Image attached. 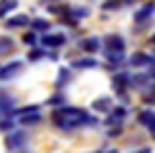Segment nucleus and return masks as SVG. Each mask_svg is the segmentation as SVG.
<instances>
[{"label":"nucleus","instance_id":"obj_2","mask_svg":"<svg viewBox=\"0 0 155 153\" xmlns=\"http://www.w3.org/2000/svg\"><path fill=\"white\" fill-rule=\"evenodd\" d=\"M41 45L47 47V50H56V47H63L68 43V36L63 34V32H45V34L38 36Z\"/></svg>","mask_w":155,"mask_h":153},{"label":"nucleus","instance_id":"obj_24","mask_svg":"<svg viewBox=\"0 0 155 153\" xmlns=\"http://www.w3.org/2000/svg\"><path fill=\"white\" fill-rule=\"evenodd\" d=\"M68 81H70V70H68V68H61V70H58V79H56V83H58V86H65Z\"/></svg>","mask_w":155,"mask_h":153},{"label":"nucleus","instance_id":"obj_5","mask_svg":"<svg viewBox=\"0 0 155 153\" xmlns=\"http://www.w3.org/2000/svg\"><path fill=\"white\" fill-rule=\"evenodd\" d=\"M29 16H25V14H16L12 16V18H7L5 20V27L7 29H25V27H29Z\"/></svg>","mask_w":155,"mask_h":153},{"label":"nucleus","instance_id":"obj_15","mask_svg":"<svg viewBox=\"0 0 155 153\" xmlns=\"http://www.w3.org/2000/svg\"><path fill=\"white\" fill-rule=\"evenodd\" d=\"M23 142H25V135L23 133H14V131H12V133H9L7 135V149H20V144H23Z\"/></svg>","mask_w":155,"mask_h":153},{"label":"nucleus","instance_id":"obj_14","mask_svg":"<svg viewBox=\"0 0 155 153\" xmlns=\"http://www.w3.org/2000/svg\"><path fill=\"white\" fill-rule=\"evenodd\" d=\"M14 47H16V43H14V38H12V36H0V56L12 54V52H14Z\"/></svg>","mask_w":155,"mask_h":153},{"label":"nucleus","instance_id":"obj_27","mask_svg":"<svg viewBox=\"0 0 155 153\" xmlns=\"http://www.w3.org/2000/svg\"><path fill=\"white\" fill-rule=\"evenodd\" d=\"M135 153H151V149H140V151H135Z\"/></svg>","mask_w":155,"mask_h":153},{"label":"nucleus","instance_id":"obj_4","mask_svg":"<svg viewBox=\"0 0 155 153\" xmlns=\"http://www.w3.org/2000/svg\"><path fill=\"white\" fill-rule=\"evenodd\" d=\"M20 70H23V61H9L7 65L0 68V81H12L14 77L20 75Z\"/></svg>","mask_w":155,"mask_h":153},{"label":"nucleus","instance_id":"obj_17","mask_svg":"<svg viewBox=\"0 0 155 153\" xmlns=\"http://www.w3.org/2000/svg\"><path fill=\"white\" fill-rule=\"evenodd\" d=\"M128 2H130V0H106V2H101V9H104V12H117V9H121Z\"/></svg>","mask_w":155,"mask_h":153},{"label":"nucleus","instance_id":"obj_19","mask_svg":"<svg viewBox=\"0 0 155 153\" xmlns=\"http://www.w3.org/2000/svg\"><path fill=\"white\" fill-rule=\"evenodd\" d=\"M38 122H41V113H25V115H20V124L23 126H34Z\"/></svg>","mask_w":155,"mask_h":153},{"label":"nucleus","instance_id":"obj_13","mask_svg":"<svg viewBox=\"0 0 155 153\" xmlns=\"http://www.w3.org/2000/svg\"><path fill=\"white\" fill-rule=\"evenodd\" d=\"M29 27H31V32H36V34H45V32H50L52 23L47 18H31L29 20Z\"/></svg>","mask_w":155,"mask_h":153},{"label":"nucleus","instance_id":"obj_7","mask_svg":"<svg viewBox=\"0 0 155 153\" xmlns=\"http://www.w3.org/2000/svg\"><path fill=\"white\" fill-rule=\"evenodd\" d=\"M113 86H115L117 95H121V97H124V95H126V88L130 86V75H126V72H117V75L113 77Z\"/></svg>","mask_w":155,"mask_h":153},{"label":"nucleus","instance_id":"obj_21","mask_svg":"<svg viewBox=\"0 0 155 153\" xmlns=\"http://www.w3.org/2000/svg\"><path fill=\"white\" fill-rule=\"evenodd\" d=\"M36 43H38V34L36 32H25L23 34V45H27V47H36Z\"/></svg>","mask_w":155,"mask_h":153},{"label":"nucleus","instance_id":"obj_25","mask_svg":"<svg viewBox=\"0 0 155 153\" xmlns=\"http://www.w3.org/2000/svg\"><path fill=\"white\" fill-rule=\"evenodd\" d=\"M0 131H2V133H12V131H14V119L12 117L0 119Z\"/></svg>","mask_w":155,"mask_h":153},{"label":"nucleus","instance_id":"obj_10","mask_svg":"<svg viewBox=\"0 0 155 153\" xmlns=\"http://www.w3.org/2000/svg\"><path fill=\"white\" fill-rule=\"evenodd\" d=\"M133 68H142V65H153V54H146V52H135V54L128 59Z\"/></svg>","mask_w":155,"mask_h":153},{"label":"nucleus","instance_id":"obj_6","mask_svg":"<svg viewBox=\"0 0 155 153\" xmlns=\"http://www.w3.org/2000/svg\"><path fill=\"white\" fill-rule=\"evenodd\" d=\"M153 12H155V5H153V2H146L144 7H140V9L135 12V23H137V25H146L148 20L153 18Z\"/></svg>","mask_w":155,"mask_h":153},{"label":"nucleus","instance_id":"obj_1","mask_svg":"<svg viewBox=\"0 0 155 153\" xmlns=\"http://www.w3.org/2000/svg\"><path fill=\"white\" fill-rule=\"evenodd\" d=\"M52 119L58 128H77V126H90V124H97V119L90 117L83 108H72V106H63V108H56L52 113Z\"/></svg>","mask_w":155,"mask_h":153},{"label":"nucleus","instance_id":"obj_22","mask_svg":"<svg viewBox=\"0 0 155 153\" xmlns=\"http://www.w3.org/2000/svg\"><path fill=\"white\" fill-rule=\"evenodd\" d=\"M43 56H47V54H45V47H43V50H41V47H31L29 54H27V59H29V61H41Z\"/></svg>","mask_w":155,"mask_h":153},{"label":"nucleus","instance_id":"obj_26","mask_svg":"<svg viewBox=\"0 0 155 153\" xmlns=\"http://www.w3.org/2000/svg\"><path fill=\"white\" fill-rule=\"evenodd\" d=\"M47 104H52V106H58V104H63V95H56V97H52Z\"/></svg>","mask_w":155,"mask_h":153},{"label":"nucleus","instance_id":"obj_3","mask_svg":"<svg viewBox=\"0 0 155 153\" xmlns=\"http://www.w3.org/2000/svg\"><path fill=\"white\" fill-rule=\"evenodd\" d=\"M104 47L106 52H119V54H124L126 52V41L121 38L119 34H110L104 38Z\"/></svg>","mask_w":155,"mask_h":153},{"label":"nucleus","instance_id":"obj_9","mask_svg":"<svg viewBox=\"0 0 155 153\" xmlns=\"http://www.w3.org/2000/svg\"><path fill=\"white\" fill-rule=\"evenodd\" d=\"M124 117H126V108L124 106H115V108H110V115H108V119H106V124L108 126H121Z\"/></svg>","mask_w":155,"mask_h":153},{"label":"nucleus","instance_id":"obj_23","mask_svg":"<svg viewBox=\"0 0 155 153\" xmlns=\"http://www.w3.org/2000/svg\"><path fill=\"white\" fill-rule=\"evenodd\" d=\"M106 59H108V63L121 65V63H124V54H119V52H106Z\"/></svg>","mask_w":155,"mask_h":153},{"label":"nucleus","instance_id":"obj_20","mask_svg":"<svg viewBox=\"0 0 155 153\" xmlns=\"http://www.w3.org/2000/svg\"><path fill=\"white\" fill-rule=\"evenodd\" d=\"M0 110H2V113H7V115L14 113V101H12V97L0 95Z\"/></svg>","mask_w":155,"mask_h":153},{"label":"nucleus","instance_id":"obj_8","mask_svg":"<svg viewBox=\"0 0 155 153\" xmlns=\"http://www.w3.org/2000/svg\"><path fill=\"white\" fill-rule=\"evenodd\" d=\"M99 47H101V41L97 38V36H88V38L79 41V50L88 52V54H97Z\"/></svg>","mask_w":155,"mask_h":153},{"label":"nucleus","instance_id":"obj_11","mask_svg":"<svg viewBox=\"0 0 155 153\" xmlns=\"http://www.w3.org/2000/svg\"><path fill=\"white\" fill-rule=\"evenodd\" d=\"M137 122H140L142 126H146L148 131H155V115H153V108H146V110H142L140 115H137Z\"/></svg>","mask_w":155,"mask_h":153},{"label":"nucleus","instance_id":"obj_12","mask_svg":"<svg viewBox=\"0 0 155 153\" xmlns=\"http://www.w3.org/2000/svg\"><path fill=\"white\" fill-rule=\"evenodd\" d=\"M99 63L94 56H81V59H74L72 61V68L74 70H90V68H97Z\"/></svg>","mask_w":155,"mask_h":153},{"label":"nucleus","instance_id":"obj_16","mask_svg":"<svg viewBox=\"0 0 155 153\" xmlns=\"http://www.w3.org/2000/svg\"><path fill=\"white\" fill-rule=\"evenodd\" d=\"M18 7V0H0V18H7Z\"/></svg>","mask_w":155,"mask_h":153},{"label":"nucleus","instance_id":"obj_18","mask_svg":"<svg viewBox=\"0 0 155 153\" xmlns=\"http://www.w3.org/2000/svg\"><path fill=\"white\" fill-rule=\"evenodd\" d=\"M110 104H113V101H110V97H99V99H94V101H92V108L99 110V113H108Z\"/></svg>","mask_w":155,"mask_h":153}]
</instances>
